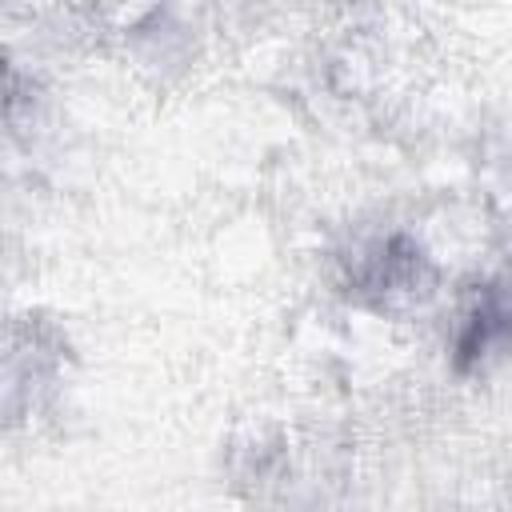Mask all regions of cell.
<instances>
[{
	"label": "cell",
	"instance_id": "2",
	"mask_svg": "<svg viewBox=\"0 0 512 512\" xmlns=\"http://www.w3.org/2000/svg\"><path fill=\"white\" fill-rule=\"evenodd\" d=\"M508 356H512V264L488 276L472 292L460 328L452 336V368L460 376H472Z\"/></svg>",
	"mask_w": 512,
	"mask_h": 512
},
{
	"label": "cell",
	"instance_id": "1",
	"mask_svg": "<svg viewBox=\"0 0 512 512\" xmlns=\"http://www.w3.org/2000/svg\"><path fill=\"white\" fill-rule=\"evenodd\" d=\"M432 280L436 268L428 256L408 236H388L352 264L348 292L376 312H396L400 304H420L432 292Z\"/></svg>",
	"mask_w": 512,
	"mask_h": 512
}]
</instances>
